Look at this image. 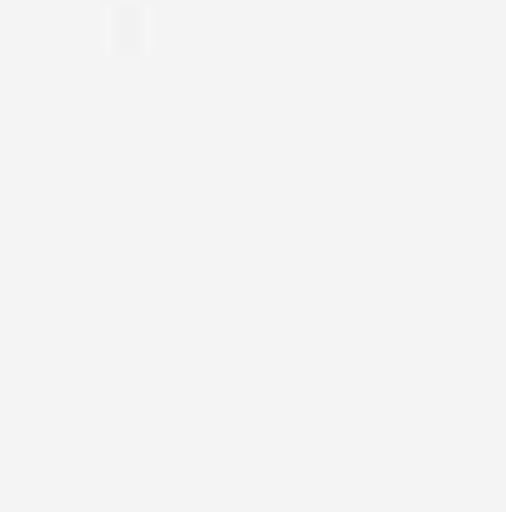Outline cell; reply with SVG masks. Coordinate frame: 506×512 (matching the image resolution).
<instances>
[{
	"label": "cell",
	"mask_w": 506,
	"mask_h": 512,
	"mask_svg": "<svg viewBox=\"0 0 506 512\" xmlns=\"http://www.w3.org/2000/svg\"><path fill=\"white\" fill-rule=\"evenodd\" d=\"M110 37H116V43H129V37H135V19H129V13H116V19H110Z\"/></svg>",
	"instance_id": "cell-1"
}]
</instances>
